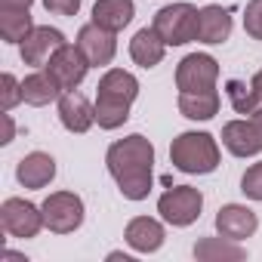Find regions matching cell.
I'll use <instances>...</instances> for the list:
<instances>
[{
    "mask_svg": "<svg viewBox=\"0 0 262 262\" xmlns=\"http://www.w3.org/2000/svg\"><path fill=\"white\" fill-rule=\"evenodd\" d=\"M105 164H108V173L114 176V182L126 201L148 198L151 182H155V145L145 136L133 133V136L111 142Z\"/></svg>",
    "mask_w": 262,
    "mask_h": 262,
    "instance_id": "cell-1",
    "label": "cell"
},
{
    "mask_svg": "<svg viewBox=\"0 0 262 262\" xmlns=\"http://www.w3.org/2000/svg\"><path fill=\"white\" fill-rule=\"evenodd\" d=\"M139 96V80L123 71V68H111L102 74L99 86H96V123L102 129H117L129 120V105Z\"/></svg>",
    "mask_w": 262,
    "mask_h": 262,
    "instance_id": "cell-2",
    "label": "cell"
},
{
    "mask_svg": "<svg viewBox=\"0 0 262 262\" xmlns=\"http://www.w3.org/2000/svg\"><path fill=\"white\" fill-rule=\"evenodd\" d=\"M170 161L182 173L207 176L219 167V145L210 133H182L170 145Z\"/></svg>",
    "mask_w": 262,
    "mask_h": 262,
    "instance_id": "cell-3",
    "label": "cell"
},
{
    "mask_svg": "<svg viewBox=\"0 0 262 262\" xmlns=\"http://www.w3.org/2000/svg\"><path fill=\"white\" fill-rule=\"evenodd\" d=\"M198 19H201L198 7H191V4H170V7L158 10L155 31L164 37L167 47H185V43L198 40Z\"/></svg>",
    "mask_w": 262,
    "mask_h": 262,
    "instance_id": "cell-4",
    "label": "cell"
},
{
    "mask_svg": "<svg viewBox=\"0 0 262 262\" xmlns=\"http://www.w3.org/2000/svg\"><path fill=\"white\" fill-rule=\"evenodd\" d=\"M201 210H204V194H201V188H191V185H173L158 201V213L164 216V222H170L176 228L198 222Z\"/></svg>",
    "mask_w": 262,
    "mask_h": 262,
    "instance_id": "cell-5",
    "label": "cell"
},
{
    "mask_svg": "<svg viewBox=\"0 0 262 262\" xmlns=\"http://www.w3.org/2000/svg\"><path fill=\"white\" fill-rule=\"evenodd\" d=\"M43 222L56 234H71L83 225V201L74 191H53L43 204Z\"/></svg>",
    "mask_w": 262,
    "mask_h": 262,
    "instance_id": "cell-6",
    "label": "cell"
},
{
    "mask_svg": "<svg viewBox=\"0 0 262 262\" xmlns=\"http://www.w3.org/2000/svg\"><path fill=\"white\" fill-rule=\"evenodd\" d=\"M222 145L234 158H253L262 151V108L244 120H228L222 126Z\"/></svg>",
    "mask_w": 262,
    "mask_h": 262,
    "instance_id": "cell-7",
    "label": "cell"
},
{
    "mask_svg": "<svg viewBox=\"0 0 262 262\" xmlns=\"http://www.w3.org/2000/svg\"><path fill=\"white\" fill-rule=\"evenodd\" d=\"M47 71H50V77L68 93V90H77L80 83H83V77H86V71L93 68L90 62H86V56L80 53V47L74 43H62L50 59H47V65H43Z\"/></svg>",
    "mask_w": 262,
    "mask_h": 262,
    "instance_id": "cell-8",
    "label": "cell"
},
{
    "mask_svg": "<svg viewBox=\"0 0 262 262\" xmlns=\"http://www.w3.org/2000/svg\"><path fill=\"white\" fill-rule=\"evenodd\" d=\"M216 80H219V62L213 56H207V53H191L176 68V86H179V93L216 90Z\"/></svg>",
    "mask_w": 262,
    "mask_h": 262,
    "instance_id": "cell-9",
    "label": "cell"
},
{
    "mask_svg": "<svg viewBox=\"0 0 262 262\" xmlns=\"http://www.w3.org/2000/svg\"><path fill=\"white\" fill-rule=\"evenodd\" d=\"M0 222H4V228L13 237H22V241L37 237V231L47 225L43 222V210L34 207L25 198H7L4 207H0Z\"/></svg>",
    "mask_w": 262,
    "mask_h": 262,
    "instance_id": "cell-10",
    "label": "cell"
},
{
    "mask_svg": "<svg viewBox=\"0 0 262 262\" xmlns=\"http://www.w3.org/2000/svg\"><path fill=\"white\" fill-rule=\"evenodd\" d=\"M77 47H80V53L86 56V62H90L93 68L111 65V59H114V53H117L114 31H108V28H102V25H96V22H90V25H83V28L77 31Z\"/></svg>",
    "mask_w": 262,
    "mask_h": 262,
    "instance_id": "cell-11",
    "label": "cell"
},
{
    "mask_svg": "<svg viewBox=\"0 0 262 262\" xmlns=\"http://www.w3.org/2000/svg\"><path fill=\"white\" fill-rule=\"evenodd\" d=\"M62 43H68V40H65V34H62L59 28L37 25V28L19 43V50H22V62H25V65H34V68H43L47 59H50Z\"/></svg>",
    "mask_w": 262,
    "mask_h": 262,
    "instance_id": "cell-12",
    "label": "cell"
},
{
    "mask_svg": "<svg viewBox=\"0 0 262 262\" xmlns=\"http://www.w3.org/2000/svg\"><path fill=\"white\" fill-rule=\"evenodd\" d=\"M259 228V219L250 207L244 204H225L219 213H216V231L222 237H231V241H247L253 237Z\"/></svg>",
    "mask_w": 262,
    "mask_h": 262,
    "instance_id": "cell-13",
    "label": "cell"
},
{
    "mask_svg": "<svg viewBox=\"0 0 262 262\" xmlns=\"http://www.w3.org/2000/svg\"><path fill=\"white\" fill-rule=\"evenodd\" d=\"M59 120L68 133H86L96 123V105H90L77 90H68L59 96Z\"/></svg>",
    "mask_w": 262,
    "mask_h": 262,
    "instance_id": "cell-14",
    "label": "cell"
},
{
    "mask_svg": "<svg viewBox=\"0 0 262 262\" xmlns=\"http://www.w3.org/2000/svg\"><path fill=\"white\" fill-rule=\"evenodd\" d=\"M123 241L133 247L136 253H158L167 241V231L158 219L151 216H136L126 222V231H123Z\"/></svg>",
    "mask_w": 262,
    "mask_h": 262,
    "instance_id": "cell-15",
    "label": "cell"
},
{
    "mask_svg": "<svg viewBox=\"0 0 262 262\" xmlns=\"http://www.w3.org/2000/svg\"><path fill=\"white\" fill-rule=\"evenodd\" d=\"M16 179L25 188H43L56 179V161L47 151H31L16 164Z\"/></svg>",
    "mask_w": 262,
    "mask_h": 262,
    "instance_id": "cell-16",
    "label": "cell"
},
{
    "mask_svg": "<svg viewBox=\"0 0 262 262\" xmlns=\"http://www.w3.org/2000/svg\"><path fill=\"white\" fill-rule=\"evenodd\" d=\"M228 37H231V16H228V10L216 7V4L204 7L201 19H198V40L216 47V43H225Z\"/></svg>",
    "mask_w": 262,
    "mask_h": 262,
    "instance_id": "cell-17",
    "label": "cell"
},
{
    "mask_svg": "<svg viewBox=\"0 0 262 262\" xmlns=\"http://www.w3.org/2000/svg\"><path fill=\"white\" fill-rule=\"evenodd\" d=\"M133 16H136L133 0H96V7H93V22L114 34L133 22Z\"/></svg>",
    "mask_w": 262,
    "mask_h": 262,
    "instance_id": "cell-18",
    "label": "cell"
},
{
    "mask_svg": "<svg viewBox=\"0 0 262 262\" xmlns=\"http://www.w3.org/2000/svg\"><path fill=\"white\" fill-rule=\"evenodd\" d=\"M164 53H167V43H164V37L155 31V25L136 31L133 40H129V56H133V62L142 65V68H155V65H161Z\"/></svg>",
    "mask_w": 262,
    "mask_h": 262,
    "instance_id": "cell-19",
    "label": "cell"
},
{
    "mask_svg": "<svg viewBox=\"0 0 262 262\" xmlns=\"http://www.w3.org/2000/svg\"><path fill=\"white\" fill-rule=\"evenodd\" d=\"M194 256L204 259V262H241L247 259V250L241 247V241H231V237H204L194 244Z\"/></svg>",
    "mask_w": 262,
    "mask_h": 262,
    "instance_id": "cell-20",
    "label": "cell"
},
{
    "mask_svg": "<svg viewBox=\"0 0 262 262\" xmlns=\"http://www.w3.org/2000/svg\"><path fill=\"white\" fill-rule=\"evenodd\" d=\"M62 93H65V90L50 77V71H47V68H40V71H34V74H28V77L22 80V96H25V102H28V105H34V108L56 102Z\"/></svg>",
    "mask_w": 262,
    "mask_h": 262,
    "instance_id": "cell-21",
    "label": "cell"
},
{
    "mask_svg": "<svg viewBox=\"0 0 262 262\" xmlns=\"http://www.w3.org/2000/svg\"><path fill=\"white\" fill-rule=\"evenodd\" d=\"M219 93L216 90H201V93H179V111L188 120H210L219 114Z\"/></svg>",
    "mask_w": 262,
    "mask_h": 262,
    "instance_id": "cell-22",
    "label": "cell"
},
{
    "mask_svg": "<svg viewBox=\"0 0 262 262\" xmlns=\"http://www.w3.org/2000/svg\"><path fill=\"white\" fill-rule=\"evenodd\" d=\"M34 28L28 10H0V37L7 43H22Z\"/></svg>",
    "mask_w": 262,
    "mask_h": 262,
    "instance_id": "cell-23",
    "label": "cell"
},
{
    "mask_svg": "<svg viewBox=\"0 0 262 262\" xmlns=\"http://www.w3.org/2000/svg\"><path fill=\"white\" fill-rule=\"evenodd\" d=\"M225 93H228V102H231V108L237 111V114H253L256 108H259V93H256V86H253V80L247 83V80H228L225 83Z\"/></svg>",
    "mask_w": 262,
    "mask_h": 262,
    "instance_id": "cell-24",
    "label": "cell"
},
{
    "mask_svg": "<svg viewBox=\"0 0 262 262\" xmlns=\"http://www.w3.org/2000/svg\"><path fill=\"white\" fill-rule=\"evenodd\" d=\"M19 102H25L22 83H19L13 74H4V77H0V108H4V111H13Z\"/></svg>",
    "mask_w": 262,
    "mask_h": 262,
    "instance_id": "cell-25",
    "label": "cell"
},
{
    "mask_svg": "<svg viewBox=\"0 0 262 262\" xmlns=\"http://www.w3.org/2000/svg\"><path fill=\"white\" fill-rule=\"evenodd\" d=\"M244 31L253 40H262V0H250L244 10Z\"/></svg>",
    "mask_w": 262,
    "mask_h": 262,
    "instance_id": "cell-26",
    "label": "cell"
},
{
    "mask_svg": "<svg viewBox=\"0 0 262 262\" xmlns=\"http://www.w3.org/2000/svg\"><path fill=\"white\" fill-rule=\"evenodd\" d=\"M241 191H244L250 201H262V161L253 164V167L244 173V179H241Z\"/></svg>",
    "mask_w": 262,
    "mask_h": 262,
    "instance_id": "cell-27",
    "label": "cell"
},
{
    "mask_svg": "<svg viewBox=\"0 0 262 262\" xmlns=\"http://www.w3.org/2000/svg\"><path fill=\"white\" fill-rule=\"evenodd\" d=\"M43 7L56 16H77L80 13V0H43Z\"/></svg>",
    "mask_w": 262,
    "mask_h": 262,
    "instance_id": "cell-28",
    "label": "cell"
},
{
    "mask_svg": "<svg viewBox=\"0 0 262 262\" xmlns=\"http://www.w3.org/2000/svg\"><path fill=\"white\" fill-rule=\"evenodd\" d=\"M34 0H0V10H28Z\"/></svg>",
    "mask_w": 262,
    "mask_h": 262,
    "instance_id": "cell-29",
    "label": "cell"
},
{
    "mask_svg": "<svg viewBox=\"0 0 262 262\" xmlns=\"http://www.w3.org/2000/svg\"><path fill=\"white\" fill-rule=\"evenodd\" d=\"M4 123H7V133H4V145H10L13 142V136H16V126H13V117H10V111H4Z\"/></svg>",
    "mask_w": 262,
    "mask_h": 262,
    "instance_id": "cell-30",
    "label": "cell"
},
{
    "mask_svg": "<svg viewBox=\"0 0 262 262\" xmlns=\"http://www.w3.org/2000/svg\"><path fill=\"white\" fill-rule=\"evenodd\" d=\"M253 86H256V93H259V96H262V68H259V71H256V77H253Z\"/></svg>",
    "mask_w": 262,
    "mask_h": 262,
    "instance_id": "cell-31",
    "label": "cell"
}]
</instances>
